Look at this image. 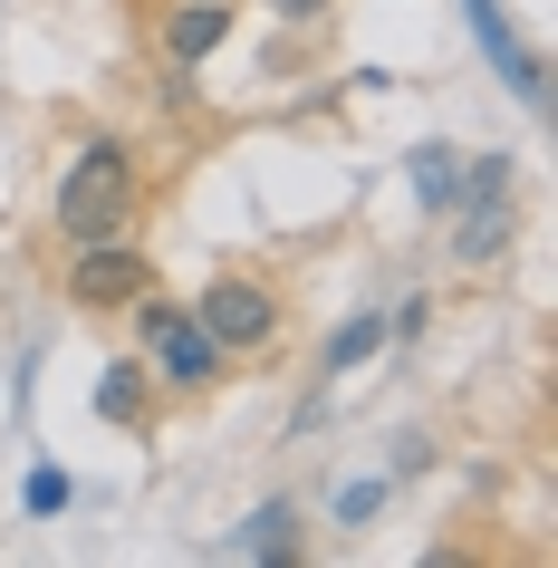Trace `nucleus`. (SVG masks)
Instances as JSON below:
<instances>
[{
	"mask_svg": "<svg viewBox=\"0 0 558 568\" xmlns=\"http://www.w3.org/2000/svg\"><path fill=\"white\" fill-rule=\"evenodd\" d=\"M125 222H135V154L116 135H97L78 154V174L59 183V232L68 241H125Z\"/></svg>",
	"mask_w": 558,
	"mask_h": 568,
	"instance_id": "nucleus-1",
	"label": "nucleus"
},
{
	"mask_svg": "<svg viewBox=\"0 0 558 568\" xmlns=\"http://www.w3.org/2000/svg\"><path fill=\"white\" fill-rule=\"evenodd\" d=\"M145 290H154V270L125 241H78V270H68V300L78 308H135Z\"/></svg>",
	"mask_w": 558,
	"mask_h": 568,
	"instance_id": "nucleus-2",
	"label": "nucleus"
},
{
	"mask_svg": "<svg viewBox=\"0 0 558 568\" xmlns=\"http://www.w3.org/2000/svg\"><path fill=\"white\" fill-rule=\"evenodd\" d=\"M193 318H203L212 347H270V337H280V300H270V290H251V280H212Z\"/></svg>",
	"mask_w": 558,
	"mask_h": 568,
	"instance_id": "nucleus-3",
	"label": "nucleus"
},
{
	"mask_svg": "<svg viewBox=\"0 0 558 568\" xmlns=\"http://www.w3.org/2000/svg\"><path fill=\"white\" fill-rule=\"evenodd\" d=\"M212 366H222V347L203 337V318H164L154 328V376L164 386H212Z\"/></svg>",
	"mask_w": 558,
	"mask_h": 568,
	"instance_id": "nucleus-4",
	"label": "nucleus"
},
{
	"mask_svg": "<svg viewBox=\"0 0 558 568\" xmlns=\"http://www.w3.org/2000/svg\"><path fill=\"white\" fill-rule=\"evenodd\" d=\"M500 183H510V164H481V174H471V212H463V232H453V251H463V261H491L500 241H510V222H500Z\"/></svg>",
	"mask_w": 558,
	"mask_h": 568,
	"instance_id": "nucleus-5",
	"label": "nucleus"
},
{
	"mask_svg": "<svg viewBox=\"0 0 558 568\" xmlns=\"http://www.w3.org/2000/svg\"><path fill=\"white\" fill-rule=\"evenodd\" d=\"M222 39H232V10H222V0H174V10H164V59L174 68L212 59Z\"/></svg>",
	"mask_w": 558,
	"mask_h": 568,
	"instance_id": "nucleus-6",
	"label": "nucleus"
},
{
	"mask_svg": "<svg viewBox=\"0 0 558 568\" xmlns=\"http://www.w3.org/2000/svg\"><path fill=\"white\" fill-rule=\"evenodd\" d=\"M97 415H106V424H145V366H106Z\"/></svg>",
	"mask_w": 558,
	"mask_h": 568,
	"instance_id": "nucleus-7",
	"label": "nucleus"
},
{
	"mask_svg": "<svg viewBox=\"0 0 558 568\" xmlns=\"http://www.w3.org/2000/svg\"><path fill=\"white\" fill-rule=\"evenodd\" d=\"M385 347V318H347V328L327 337V376H347V366H366Z\"/></svg>",
	"mask_w": 558,
	"mask_h": 568,
	"instance_id": "nucleus-8",
	"label": "nucleus"
},
{
	"mask_svg": "<svg viewBox=\"0 0 558 568\" xmlns=\"http://www.w3.org/2000/svg\"><path fill=\"white\" fill-rule=\"evenodd\" d=\"M232 549H251V559H261V549H270V559H290V510H280V501L251 510V520L232 530Z\"/></svg>",
	"mask_w": 558,
	"mask_h": 568,
	"instance_id": "nucleus-9",
	"label": "nucleus"
},
{
	"mask_svg": "<svg viewBox=\"0 0 558 568\" xmlns=\"http://www.w3.org/2000/svg\"><path fill=\"white\" fill-rule=\"evenodd\" d=\"M414 193H424V203H453V154H443V145L414 154Z\"/></svg>",
	"mask_w": 558,
	"mask_h": 568,
	"instance_id": "nucleus-10",
	"label": "nucleus"
},
{
	"mask_svg": "<svg viewBox=\"0 0 558 568\" xmlns=\"http://www.w3.org/2000/svg\"><path fill=\"white\" fill-rule=\"evenodd\" d=\"M30 510H39V520L68 510V473H59V463H39V473H30Z\"/></svg>",
	"mask_w": 558,
	"mask_h": 568,
	"instance_id": "nucleus-11",
	"label": "nucleus"
},
{
	"mask_svg": "<svg viewBox=\"0 0 558 568\" xmlns=\"http://www.w3.org/2000/svg\"><path fill=\"white\" fill-rule=\"evenodd\" d=\"M376 501H385V481H347L337 491V520H376Z\"/></svg>",
	"mask_w": 558,
	"mask_h": 568,
	"instance_id": "nucleus-12",
	"label": "nucleus"
},
{
	"mask_svg": "<svg viewBox=\"0 0 558 568\" xmlns=\"http://www.w3.org/2000/svg\"><path fill=\"white\" fill-rule=\"evenodd\" d=\"M270 10H280V20H318L327 0H270Z\"/></svg>",
	"mask_w": 558,
	"mask_h": 568,
	"instance_id": "nucleus-13",
	"label": "nucleus"
}]
</instances>
